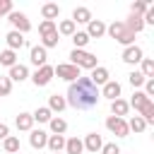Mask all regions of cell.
Instances as JSON below:
<instances>
[{
  "instance_id": "obj_21",
  "label": "cell",
  "mask_w": 154,
  "mask_h": 154,
  "mask_svg": "<svg viewBox=\"0 0 154 154\" xmlns=\"http://www.w3.org/2000/svg\"><path fill=\"white\" fill-rule=\"evenodd\" d=\"M128 111H130V106H128L125 99H116V101H111V113H113L116 118H125Z\"/></svg>"
},
{
  "instance_id": "obj_27",
  "label": "cell",
  "mask_w": 154,
  "mask_h": 154,
  "mask_svg": "<svg viewBox=\"0 0 154 154\" xmlns=\"http://www.w3.org/2000/svg\"><path fill=\"white\" fill-rule=\"evenodd\" d=\"M125 26H128L132 34H140V31L144 29V22H142V17H137V14H130L128 22H125Z\"/></svg>"
},
{
  "instance_id": "obj_12",
  "label": "cell",
  "mask_w": 154,
  "mask_h": 154,
  "mask_svg": "<svg viewBox=\"0 0 154 154\" xmlns=\"http://www.w3.org/2000/svg\"><path fill=\"white\" fill-rule=\"evenodd\" d=\"M99 94H101V96H106V99H111V101H116V99H120V84H118L116 79H108Z\"/></svg>"
},
{
  "instance_id": "obj_37",
  "label": "cell",
  "mask_w": 154,
  "mask_h": 154,
  "mask_svg": "<svg viewBox=\"0 0 154 154\" xmlns=\"http://www.w3.org/2000/svg\"><path fill=\"white\" fill-rule=\"evenodd\" d=\"M53 31H55V22H46V19H43V22L38 24V34H41V36H48V34H53Z\"/></svg>"
},
{
  "instance_id": "obj_26",
  "label": "cell",
  "mask_w": 154,
  "mask_h": 154,
  "mask_svg": "<svg viewBox=\"0 0 154 154\" xmlns=\"http://www.w3.org/2000/svg\"><path fill=\"white\" fill-rule=\"evenodd\" d=\"M65 152H67V154H82V152H84L82 140H79V137H70V140H65Z\"/></svg>"
},
{
  "instance_id": "obj_10",
  "label": "cell",
  "mask_w": 154,
  "mask_h": 154,
  "mask_svg": "<svg viewBox=\"0 0 154 154\" xmlns=\"http://www.w3.org/2000/svg\"><path fill=\"white\" fill-rule=\"evenodd\" d=\"M82 144H84V149H87V152H94V154H96V152H101L103 140H101V135H99V132H89V135L84 137V142H82Z\"/></svg>"
},
{
  "instance_id": "obj_23",
  "label": "cell",
  "mask_w": 154,
  "mask_h": 154,
  "mask_svg": "<svg viewBox=\"0 0 154 154\" xmlns=\"http://www.w3.org/2000/svg\"><path fill=\"white\" fill-rule=\"evenodd\" d=\"M55 31H58V36H72V34L77 31V24H75L72 19H63V22L55 26Z\"/></svg>"
},
{
  "instance_id": "obj_40",
  "label": "cell",
  "mask_w": 154,
  "mask_h": 154,
  "mask_svg": "<svg viewBox=\"0 0 154 154\" xmlns=\"http://www.w3.org/2000/svg\"><path fill=\"white\" fill-rule=\"evenodd\" d=\"M12 12V0H0V17H7Z\"/></svg>"
},
{
  "instance_id": "obj_19",
  "label": "cell",
  "mask_w": 154,
  "mask_h": 154,
  "mask_svg": "<svg viewBox=\"0 0 154 154\" xmlns=\"http://www.w3.org/2000/svg\"><path fill=\"white\" fill-rule=\"evenodd\" d=\"M72 22L75 24H89L91 22V10L89 7H75L72 10Z\"/></svg>"
},
{
  "instance_id": "obj_34",
  "label": "cell",
  "mask_w": 154,
  "mask_h": 154,
  "mask_svg": "<svg viewBox=\"0 0 154 154\" xmlns=\"http://www.w3.org/2000/svg\"><path fill=\"white\" fill-rule=\"evenodd\" d=\"M58 41H60V38H58V31H53V34H48V36H41V46H43L46 51H48V48H55Z\"/></svg>"
},
{
  "instance_id": "obj_16",
  "label": "cell",
  "mask_w": 154,
  "mask_h": 154,
  "mask_svg": "<svg viewBox=\"0 0 154 154\" xmlns=\"http://www.w3.org/2000/svg\"><path fill=\"white\" fill-rule=\"evenodd\" d=\"M51 113H60V111H65L67 108V101H65V96H60V94H51L48 96V106H46Z\"/></svg>"
},
{
  "instance_id": "obj_4",
  "label": "cell",
  "mask_w": 154,
  "mask_h": 154,
  "mask_svg": "<svg viewBox=\"0 0 154 154\" xmlns=\"http://www.w3.org/2000/svg\"><path fill=\"white\" fill-rule=\"evenodd\" d=\"M7 22L12 24V31H19L22 36L31 29V22L26 19V14H24V12H17V10H12V12L7 14Z\"/></svg>"
},
{
  "instance_id": "obj_43",
  "label": "cell",
  "mask_w": 154,
  "mask_h": 154,
  "mask_svg": "<svg viewBox=\"0 0 154 154\" xmlns=\"http://www.w3.org/2000/svg\"><path fill=\"white\" fill-rule=\"evenodd\" d=\"M55 154H60V152H55Z\"/></svg>"
},
{
  "instance_id": "obj_35",
  "label": "cell",
  "mask_w": 154,
  "mask_h": 154,
  "mask_svg": "<svg viewBox=\"0 0 154 154\" xmlns=\"http://www.w3.org/2000/svg\"><path fill=\"white\" fill-rule=\"evenodd\" d=\"M128 79H130V84H132L135 89H137V87H144V82H147V79H144V75H142L140 70H132V72L128 75Z\"/></svg>"
},
{
  "instance_id": "obj_8",
  "label": "cell",
  "mask_w": 154,
  "mask_h": 154,
  "mask_svg": "<svg viewBox=\"0 0 154 154\" xmlns=\"http://www.w3.org/2000/svg\"><path fill=\"white\" fill-rule=\"evenodd\" d=\"M142 58H144V53L140 46H128L123 51V63H128V65H137V63H142Z\"/></svg>"
},
{
  "instance_id": "obj_31",
  "label": "cell",
  "mask_w": 154,
  "mask_h": 154,
  "mask_svg": "<svg viewBox=\"0 0 154 154\" xmlns=\"http://www.w3.org/2000/svg\"><path fill=\"white\" fill-rule=\"evenodd\" d=\"M0 65H5V67H12V65H17V53L14 51H2L0 53Z\"/></svg>"
},
{
  "instance_id": "obj_17",
  "label": "cell",
  "mask_w": 154,
  "mask_h": 154,
  "mask_svg": "<svg viewBox=\"0 0 154 154\" xmlns=\"http://www.w3.org/2000/svg\"><path fill=\"white\" fill-rule=\"evenodd\" d=\"M14 125H17V130H22V132H31V130H34V118H31V113H19V116L14 118Z\"/></svg>"
},
{
  "instance_id": "obj_41",
  "label": "cell",
  "mask_w": 154,
  "mask_h": 154,
  "mask_svg": "<svg viewBox=\"0 0 154 154\" xmlns=\"http://www.w3.org/2000/svg\"><path fill=\"white\" fill-rule=\"evenodd\" d=\"M144 94H147V99L154 96V79H147L144 82Z\"/></svg>"
},
{
  "instance_id": "obj_1",
  "label": "cell",
  "mask_w": 154,
  "mask_h": 154,
  "mask_svg": "<svg viewBox=\"0 0 154 154\" xmlns=\"http://www.w3.org/2000/svg\"><path fill=\"white\" fill-rule=\"evenodd\" d=\"M99 99H101L99 87H94L91 79H89V77H82V75H79L75 82H70L67 96H65L67 106H72V108H77V111H89V108H94V106L99 103Z\"/></svg>"
},
{
  "instance_id": "obj_6",
  "label": "cell",
  "mask_w": 154,
  "mask_h": 154,
  "mask_svg": "<svg viewBox=\"0 0 154 154\" xmlns=\"http://www.w3.org/2000/svg\"><path fill=\"white\" fill-rule=\"evenodd\" d=\"M53 75H58V77L65 79V82H75V79L79 77V67H75V65H70V63H60L58 67H53Z\"/></svg>"
},
{
  "instance_id": "obj_32",
  "label": "cell",
  "mask_w": 154,
  "mask_h": 154,
  "mask_svg": "<svg viewBox=\"0 0 154 154\" xmlns=\"http://www.w3.org/2000/svg\"><path fill=\"white\" fill-rule=\"evenodd\" d=\"M140 65H142L140 72L144 75V79H154V60H152V58H142Z\"/></svg>"
},
{
  "instance_id": "obj_38",
  "label": "cell",
  "mask_w": 154,
  "mask_h": 154,
  "mask_svg": "<svg viewBox=\"0 0 154 154\" xmlns=\"http://www.w3.org/2000/svg\"><path fill=\"white\" fill-rule=\"evenodd\" d=\"M12 91V82L7 77H0V96H7Z\"/></svg>"
},
{
  "instance_id": "obj_39",
  "label": "cell",
  "mask_w": 154,
  "mask_h": 154,
  "mask_svg": "<svg viewBox=\"0 0 154 154\" xmlns=\"http://www.w3.org/2000/svg\"><path fill=\"white\" fill-rule=\"evenodd\" d=\"M101 154H120V147L116 142H108V144L101 147Z\"/></svg>"
},
{
  "instance_id": "obj_13",
  "label": "cell",
  "mask_w": 154,
  "mask_h": 154,
  "mask_svg": "<svg viewBox=\"0 0 154 154\" xmlns=\"http://www.w3.org/2000/svg\"><path fill=\"white\" fill-rule=\"evenodd\" d=\"M46 142H48V132H46V130H31V132H29V144H31L34 149H43Z\"/></svg>"
},
{
  "instance_id": "obj_24",
  "label": "cell",
  "mask_w": 154,
  "mask_h": 154,
  "mask_svg": "<svg viewBox=\"0 0 154 154\" xmlns=\"http://www.w3.org/2000/svg\"><path fill=\"white\" fill-rule=\"evenodd\" d=\"M149 101H152V99H147V94H144V91H135V94H132V99L128 101V106H130V108H135V111H142V106H144V103H149Z\"/></svg>"
},
{
  "instance_id": "obj_36",
  "label": "cell",
  "mask_w": 154,
  "mask_h": 154,
  "mask_svg": "<svg viewBox=\"0 0 154 154\" xmlns=\"http://www.w3.org/2000/svg\"><path fill=\"white\" fill-rule=\"evenodd\" d=\"M147 7H149V2H147V0H137V2H132V7H130V14H137V17H142V14L147 12Z\"/></svg>"
},
{
  "instance_id": "obj_11",
  "label": "cell",
  "mask_w": 154,
  "mask_h": 154,
  "mask_svg": "<svg viewBox=\"0 0 154 154\" xmlns=\"http://www.w3.org/2000/svg\"><path fill=\"white\" fill-rule=\"evenodd\" d=\"M89 38H101L103 34H106V24L101 22V19H91L89 24H87V31H84Z\"/></svg>"
},
{
  "instance_id": "obj_14",
  "label": "cell",
  "mask_w": 154,
  "mask_h": 154,
  "mask_svg": "<svg viewBox=\"0 0 154 154\" xmlns=\"http://www.w3.org/2000/svg\"><path fill=\"white\" fill-rule=\"evenodd\" d=\"M26 77H29V67H26V65H19V63H17V65L10 67V75H7L10 82H24Z\"/></svg>"
},
{
  "instance_id": "obj_22",
  "label": "cell",
  "mask_w": 154,
  "mask_h": 154,
  "mask_svg": "<svg viewBox=\"0 0 154 154\" xmlns=\"http://www.w3.org/2000/svg\"><path fill=\"white\" fill-rule=\"evenodd\" d=\"M46 147L51 149V154H55V152H63V149H65V137H63V135H48V142H46Z\"/></svg>"
},
{
  "instance_id": "obj_3",
  "label": "cell",
  "mask_w": 154,
  "mask_h": 154,
  "mask_svg": "<svg viewBox=\"0 0 154 154\" xmlns=\"http://www.w3.org/2000/svg\"><path fill=\"white\" fill-rule=\"evenodd\" d=\"M70 65H75V67H84V70H94V67H99V60H96L94 53L72 48V53H70Z\"/></svg>"
},
{
  "instance_id": "obj_33",
  "label": "cell",
  "mask_w": 154,
  "mask_h": 154,
  "mask_svg": "<svg viewBox=\"0 0 154 154\" xmlns=\"http://www.w3.org/2000/svg\"><path fill=\"white\" fill-rule=\"evenodd\" d=\"M128 130H130V132H144V130H147V123H144L140 116H135V118L128 120Z\"/></svg>"
},
{
  "instance_id": "obj_25",
  "label": "cell",
  "mask_w": 154,
  "mask_h": 154,
  "mask_svg": "<svg viewBox=\"0 0 154 154\" xmlns=\"http://www.w3.org/2000/svg\"><path fill=\"white\" fill-rule=\"evenodd\" d=\"M48 125H51V132H53V135H65V130H67V123H65L60 116H53V118L48 120Z\"/></svg>"
},
{
  "instance_id": "obj_5",
  "label": "cell",
  "mask_w": 154,
  "mask_h": 154,
  "mask_svg": "<svg viewBox=\"0 0 154 154\" xmlns=\"http://www.w3.org/2000/svg\"><path fill=\"white\" fill-rule=\"evenodd\" d=\"M106 128H108L116 137H128V135H130V130H128V120H125V118L108 116V118H106Z\"/></svg>"
},
{
  "instance_id": "obj_7",
  "label": "cell",
  "mask_w": 154,
  "mask_h": 154,
  "mask_svg": "<svg viewBox=\"0 0 154 154\" xmlns=\"http://www.w3.org/2000/svg\"><path fill=\"white\" fill-rule=\"evenodd\" d=\"M51 79H53V65H48V63L31 75V82L36 87H46V84H51Z\"/></svg>"
},
{
  "instance_id": "obj_28",
  "label": "cell",
  "mask_w": 154,
  "mask_h": 154,
  "mask_svg": "<svg viewBox=\"0 0 154 154\" xmlns=\"http://www.w3.org/2000/svg\"><path fill=\"white\" fill-rule=\"evenodd\" d=\"M31 118H34V123H48V120L53 118V113H51L46 106H38V108L31 113Z\"/></svg>"
},
{
  "instance_id": "obj_20",
  "label": "cell",
  "mask_w": 154,
  "mask_h": 154,
  "mask_svg": "<svg viewBox=\"0 0 154 154\" xmlns=\"http://www.w3.org/2000/svg\"><path fill=\"white\" fill-rule=\"evenodd\" d=\"M5 41H7V48H10V51H14V53L26 43V41H24V36H22L19 31H10V34L5 36Z\"/></svg>"
},
{
  "instance_id": "obj_9",
  "label": "cell",
  "mask_w": 154,
  "mask_h": 154,
  "mask_svg": "<svg viewBox=\"0 0 154 154\" xmlns=\"http://www.w3.org/2000/svg\"><path fill=\"white\" fill-rule=\"evenodd\" d=\"M29 60H31V65H36V70H38V67H43V65H46V60H48L46 48H43V46H34V48H31V53H29Z\"/></svg>"
},
{
  "instance_id": "obj_2",
  "label": "cell",
  "mask_w": 154,
  "mask_h": 154,
  "mask_svg": "<svg viewBox=\"0 0 154 154\" xmlns=\"http://www.w3.org/2000/svg\"><path fill=\"white\" fill-rule=\"evenodd\" d=\"M106 34H108L111 38H116L118 43H123L125 48H128V46H135V34L125 26V22H113L111 26H106Z\"/></svg>"
},
{
  "instance_id": "obj_18",
  "label": "cell",
  "mask_w": 154,
  "mask_h": 154,
  "mask_svg": "<svg viewBox=\"0 0 154 154\" xmlns=\"http://www.w3.org/2000/svg\"><path fill=\"white\" fill-rule=\"evenodd\" d=\"M41 14H43L46 22H55V19L60 17V5H55V2H46V5L41 7Z\"/></svg>"
},
{
  "instance_id": "obj_15",
  "label": "cell",
  "mask_w": 154,
  "mask_h": 154,
  "mask_svg": "<svg viewBox=\"0 0 154 154\" xmlns=\"http://www.w3.org/2000/svg\"><path fill=\"white\" fill-rule=\"evenodd\" d=\"M89 79H91V84H94V87H99V84L103 87V84L111 79V75H108V70H106L103 65H99V67H94V70H91V77H89Z\"/></svg>"
},
{
  "instance_id": "obj_29",
  "label": "cell",
  "mask_w": 154,
  "mask_h": 154,
  "mask_svg": "<svg viewBox=\"0 0 154 154\" xmlns=\"http://www.w3.org/2000/svg\"><path fill=\"white\" fill-rule=\"evenodd\" d=\"M2 147H5L7 154H19V137H14V135L5 137V140H2Z\"/></svg>"
},
{
  "instance_id": "obj_30",
  "label": "cell",
  "mask_w": 154,
  "mask_h": 154,
  "mask_svg": "<svg viewBox=\"0 0 154 154\" xmlns=\"http://www.w3.org/2000/svg\"><path fill=\"white\" fill-rule=\"evenodd\" d=\"M89 41H91V38H89L84 31H75V34H72V43H75L77 51H84V46H87Z\"/></svg>"
},
{
  "instance_id": "obj_42",
  "label": "cell",
  "mask_w": 154,
  "mask_h": 154,
  "mask_svg": "<svg viewBox=\"0 0 154 154\" xmlns=\"http://www.w3.org/2000/svg\"><path fill=\"white\" fill-rule=\"evenodd\" d=\"M5 137H10V128L5 123H0V140H5Z\"/></svg>"
}]
</instances>
